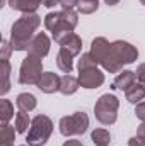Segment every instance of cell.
Returning <instances> with one entry per match:
<instances>
[{
	"label": "cell",
	"instance_id": "6da1fadb",
	"mask_svg": "<svg viewBox=\"0 0 145 146\" xmlns=\"http://www.w3.org/2000/svg\"><path fill=\"white\" fill-rule=\"evenodd\" d=\"M41 26V17L34 14H22L10 29V46L14 51H28L33 37L36 36L34 33Z\"/></svg>",
	"mask_w": 145,
	"mask_h": 146
},
{
	"label": "cell",
	"instance_id": "7a4b0ae2",
	"mask_svg": "<svg viewBox=\"0 0 145 146\" xmlns=\"http://www.w3.org/2000/svg\"><path fill=\"white\" fill-rule=\"evenodd\" d=\"M137 58H138V49L133 44L126 41H114L111 42L101 66L109 73H119L123 66L135 63Z\"/></svg>",
	"mask_w": 145,
	"mask_h": 146
},
{
	"label": "cell",
	"instance_id": "3957f363",
	"mask_svg": "<svg viewBox=\"0 0 145 146\" xmlns=\"http://www.w3.org/2000/svg\"><path fill=\"white\" fill-rule=\"evenodd\" d=\"M77 24L79 15L73 9H63L62 12H50L44 17V27L53 34L55 42H60L62 37H65L68 33H73Z\"/></svg>",
	"mask_w": 145,
	"mask_h": 146
},
{
	"label": "cell",
	"instance_id": "277c9868",
	"mask_svg": "<svg viewBox=\"0 0 145 146\" xmlns=\"http://www.w3.org/2000/svg\"><path fill=\"white\" fill-rule=\"evenodd\" d=\"M51 133H53V121L44 114H38L31 122L26 141L29 146H43L48 143Z\"/></svg>",
	"mask_w": 145,
	"mask_h": 146
},
{
	"label": "cell",
	"instance_id": "5b68a950",
	"mask_svg": "<svg viewBox=\"0 0 145 146\" xmlns=\"http://www.w3.org/2000/svg\"><path fill=\"white\" fill-rule=\"evenodd\" d=\"M118 109H119L118 97L113 94H104L97 99V102L94 106V115L101 124L111 126L118 119Z\"/></svg>",
	"mask_w": 145,
	"mask_h": 146
},
{
	"label": "cell",
	"instance_id": "8992f818",
	"mask_svg": "<svg viewBox=\"0 0 145 146\" xmlns=\"http://www.w3.org/2000/svg\"><path fill=\"white\" fill-rule=\"evenodd\" d=\"M43 58L28 54L19 68V83L21 85H38L43 76Z\"/></svg>",
	"mask_w": 145,
	"mask_h": 146
},
{
	"label": "cell",
	"instance_id": "52a82bcc",
	"mask_svg": "<svg viewBox=\"0 0 145 146\" xmlns=\"http://www.w3.org/2000/svg\"><path fill=\"white\" fill-rule=\"evenodd\" d=\"M58 127H60V134H63L65 138L80 136L89 127V115L84 110L82 112H73L72 115H65V117L60 119Z\"/></svg>",
	"mask_w": 145,
	"mask_h": 146
},
{
	"label": "cell",
	"instance_id": "ba28073f",
	"mask_svg": "<svg viewBox=\"0 0 145 146\" xmlns=\"http://www.w3.org/2000/svg\"><path fill=\"white\" fill-rule=\"evenodd\" d=\"M79 82L82 88H99L104 83V73L101 72L97 66L96 68H89V70H82L79 72Z\"/></svg>",
	"mask_w": 145,
	"mask_h": 146
},
{
	"label": "cell",
	"instance_id": "9c48e42d",
	"mask_svg": "<svg viewBox=\"0 0 145 146\" xmlns=\"http://www.w3.org/2000/svg\"><path fill=\"white\" fill-rule=\"evenodd\" d=\"M50 46H51V41H50V37L46 36L44 33H38L36 36L33 37L31 44H29L28 54H33V56L44 58V56L50 53Z\"/></svg>",
	"mask_w": 145,
	"mask_h": 146
},
{
	"label": "cell",
	"instance_id": "30bf717a",
	"mask_svg": "<svg viewBox=\"0 0 145 146\" xmlns=\"http://www.w3.org/2000/svg\"><path fill=\"white\" fill-rule=\"evenodd\" d=\"M60 83H62V78L56 73L44 72L36 87L43 94H55V92H60Z\"/></svg>",
	"mask_w": 145,
	"mask_h": 146
},
{
	"label": "cell",
	"instance_id": "8fae6325",
	"mask_svg": "<svg viewBox=\"0 0 145 146\" xmlns=\"http://www.w3.org/2000/svg\"><path fill=\"white\" fill-rule=\"evenodd\" d=\"M60 48L62 49H65V51H68L70 54H72L73 58L75 56H79L80 53H82V39L79 34H75V33H68L65 37H62L60 39Z\"/></svg>",
	"mask_w": 145,
	"mask_h": 146
},
{
	"label": "cell",
	"instance_id": "7c38bea8",
	"mask_svg": "<svg viewBox=\"0 0 145 146\" xmlns=\"http://www.w3.org/2000/svg\"><path fill=\"white\" fill-rule=\"evenodd\" d=\"M109 46H111V42H109L106 37H94L92 39V42H91V54H92V58L97 61V65H101L103 63V60H104V56H106V53H108Z\"/></svg>",
	"mask_w": 145,
	"mask_h": 146
},
{
	"label": "cell",
	"instance_id": "4fadbf2b",
	"mask_svg": "<svg viewBox=\"0 0 145 146\" xmlns=\"http://www.w3.org/2000/svg\"><path fill=\"white\" fill-rule=\"evenodd\" d=\"M135 82H137V73L132 72V70H123V72H119L116 75V78H114V82H113V88L125 92V90H128Z\"/></svg>",
	"mask_w": 145,
	"mask_h": 146
},
{
	"label": "cell",
	"instance_id": "5bb4252c",
	"mask_svg": "<svg viewBox=\"0 0 145 146\" xmlns=\"http://www.w3.org/2000/svg\"><path fill=\"white\" fill-rule=\"evenodd\" d=\"M43 0H9L12 10H19L22 14H34Z\"/></svg>",
	"mask_w": 145,
	"mask_h": 146
},
{
	"label": "cell",
	"instance_id": "9a60e30c",
	"mask_svg": "<svg viewBox=\"0 0 145 146\" xmlns=\"http://www.w3.org/2000/svg\"><path fill=\"white\" fill-rule=\"evenodd\" d=\"M79 88H80L79 78L72 76L70 73H67V75L62 76V83H60V94H62V95H67V97H68V95H73Z\"/></svg>",
	"mask_w": 145,
	"mask_h": 146
},
{
	"label": "cell",
	"instance_id": "2e32d148",
	"mask_svg": "<svg viewBox=\"0 0 145 146\" xmlns=\"http://www.w3.org/2000/svg\"><path fill=\"white\" fill-rule=\"evenodd\" d=\"M125 97H126V100L130 102V104H140L142 100L145 99V87L142 83H133L128 90H125Z\"/></svg>",
	"mask_w": 145,
	"mask_h": 146
},
{
	"label": "cell",
	"instance_id": "e0dca14e",
	"mask_svg": "<svg viewBox=\"0 0 145 146\" xmlns=\"http://www.w3.org/2000/svg\"><path fill=\"white\" fill-rule=\"evenodd\" d=\"M15 106L19 107V110L31 112V110L36 109L38 100H36V97H34L33 94L24 92V94H19V95H17V99H15Z\"/></svg>",
	"mask_w": 145,
	"mask_h": 146
},
{
	"label": "cell",
	"instance_id": "ac0fdd59",
	"mask_svg": "<svg viewBox=\"0 0 145 146\" xmlns=\"http://www.w3.org/2000/svg\"><path fill=\"white\" fill-rule=\"evenodd\" d=\"M56 66L63 73H70L73 70V56L68 51H65V49L60 48V51L56 54Z\"/></svg>",
	"mask_w": 145,
	"mask_h": 146
},
{
	"label": "cell",
	"instance_id": "d6986e66",
	"mask_svg": "<svg viewBox=\"0 0 145 146\" xmlns=\"http://www.w3.org/2000/svg\"><path fill=\"white\" fill-rule=\"evenodd\" d=\"M91 139L96 146H109L111 143V134H109L108 129L104 127H97L91 133Z\"/></svg>",
	"mask_w": 145,
	"mask_h": 146
},
{
	"label": "cell",
	"instance_id": "ffe728a7",
	"mask_svg": "<svg viewBox=\"0 0 145 146\" xmlns=\"http://www.w3.org/2000/svg\"><path fill=\"white\" fill-rule=\"evenodd\" d=\"M31 122H33V119L29 117L28 112L19 110V112L15 114V131H17V133L24 134V133L28 131V127H31Z\"/></svg>",
	"mask_w": 145,
	"mask_h": 146
},
{
	"label": "cell",
	"instance_id": "44dd1931",
	"mask_svg": "<svg viewBox=\"0 0 145 146\" xmlns=\"http://www.w3.org/2000/svg\"><path fill=\"white\" fill-rule=\"evenodd\" d=\"M2 88H0V94L5 95L9 90H10V61H2Z\"/></svg>",
	"mask_w": 145,
	"mask_h": 146
},
{
	"label": "cell",
	"instance_id": "7402d4cb",
	"mask_svg": "<svg viewBox=\"0 0 145 146\" xmlns=\"http://www.w3.org/2000/svg\"><path fill=\"white\" fill-rule=\"evenodd\" d=\"M14 117V106L10 104V100L2 99L0 100V121L2 124H9V121Z\"/></svg>",
	"mask_w": 145,
	"mask_h": 146
},
{
	"label": "cell",
	"instance_id": "603a6c76",
	"mask_svg": "<svg viewBox=\"0 0 145 146\" xmlns=\"http://www.w3.org/2000/svg\"><path fill=\"white\" fill-rule=\"evenodd\" d=\"M79 12L84 14V15H89V14H94L97 9H99V0H80L79 5H77Z\"/></svg>",
	"mask_w": 145,
	"mask_h": 146
},
{
	"label": "cell",
	"instance_id": "cb8c5ba5",
	"mask_svg": "<svg viewBox=\"0 0 145 146\" xmlns=\"http://www.w3.org/2000/svg\"><path fill=\"white\" fill-rule=\"evenodd\" d=\"M15 133L14 127L10 124H2V129H0V145H5V143H14L15 141Z\"/></svg>",
	"mask_w": 145,
	"mask_h": 146
},
{
	"label": "cell",
	"instance_id": "d4e9b609",
	"mask_svg": "<svg viewBox=\"0 0 145 146\" xmlns=\"http://www.w3.org/2000/svg\"><path fill=\"white\" fill-rule=\"evenodd\" d=\"M96 66H97V61L92 58V54H91V53H82V56H80V60H79V65H77L79 72L89 70V68H96Z\"/></svg>",
	"mask_w": 145,
	"mask_h": 146
},
{
	"label": "cell",
	"instance_id": "484cf974",
	"mask_svg": "<svg viewBox=\"0 0 145 146\" xmlns=\"http://www.w3.org/2000/svg\"><path fill=\"white\" fill-rule=\"evenodd\" d=\"M12 51H14V49H12V46H10V41L2 39V61H9Z\"/></svg>",
	"mask_w": 145,
	"mask_h": 146
},
{
	"label": "cell",
	"instance_id": "4316f807",
	"mask_svg": "<svg viewBox=\"0 0 145 146\" xmlns=\"http://www.w3.org/2000/svg\"><path fill=\"white\" fill-rule=\"evenodd\" d=\"M128 146H145V134L137 133L135 136H132L128 139Z\"/></svg>",
	"mask_w": 145,
	"mask_h": 146
},
{
	"label": "cell",
	"instance_id": "83f0119b",
	"mask_svg": "<svg viewBox=\"0 0 145 146\" xmlns=\"http://www.w3.org/2000/svg\"><path fill=\"white\" fill-rule=\"evenodd\" d=\"M135 115L145 122V102H140V104H137V107H135Z\"/></svg>",
	"mask_w": 145,
	"mask_h": 146
},
{
	"label": "cell",
	"instance_id": "f1b7e54d",
	"mask_svg": "<svg viewBox=\"0 0 145 146\" xmlns=\"http://www.w3.org/2000/svg\"><path fill=\"white\" fill-rule=\"evenodd\" d=\"M137 80H138V83H142L145 87V63L142 65H138V68H137Z\"/></svg>",
	"mask_w": 145,
	"mask_h": 146
},
{
	"label": "cell",
	"instance_id": "f546056e",
	"mask_svg": "<svg viewBox=\"0 0 145 146\" xmlns=\"http://www.w3.org/2000/svg\"><path fill=\"white\" fill-rule=\"evenodd\" d=\"M79 2H80V0H60V5H62L63 9H73V7L79 5Z\"/></svg>",
	"mask_w": 145,
	"mask_h": 146
},
{
	"label": "cell",
	"instance_id": "4dcf8cb0",
	"mask_svg": "<svg viewBox=\"0 0 145 146\" xmlns=\"http://www.w3.org/2000/svg\"><path fill=\"white\" fill-rule=\"evenodd\" d=\"M62 146H84V145H82V141H79V139H68V141H65Z\"/></svg>",
	"mask_w": 145,
	"mask_h": 146
},
{
	"label": "cell",
	"instance_id": "1f68e13d",
	"mask_svg": "<svg viewBox=\"0 0 145 146\" xmlns=\"http://www.w3.org/2000/svg\"><path fill=\"white\" fill-rule=\"evenodd\" d=\"M58 3H60V0H43V5L48 7V9H51V7H55Z\"/></svg>",
	"mask_w": 145,
	"mask_h": 146
},
{
	"label": "cell",
	"instance_id": "d6a6232c",
	"mask_svg": "<svg viewBox=\"0 0 145 146\" xmlns=\"http://www.w3.org/2000/svg\"><path fill=\"white\" fill-rule=\"evenodd\" d=\"M106 2V5H109V7H113V5H118L119 3V0H104Z\"/></svg>",
	"mask_w": 145,
	"mask_h": 146
},
{
	"label": "cell",
	"instance_id": "836d02e7",
	"mask_svg": "<svg viewBox=\"0 0 145 146\" xmlns=\"http://www.w3.org/2000/svg\"><path fill=\"white\" fill-rule=\"evenodd\" d=\"M0 146H14V143H5V145H0Z\"/></svg>",
	"mask_w": 145,
	"mask_h": 146
},
{
	"label": "cell",
	"instance_id": "e575fe53",
	"mask_svg": "<svg viewBox=\"0 0 145 146\" xmlns=\"http://www.w3.org/2000/svg\"><path fill=\"white\" fill-rule=\"evenodd\" d=\"M140 3H142V5H145V0H140Z\"/></svg>",
	"mask_w": 145,
	"mask_h": 146
},
{
	"label": "cell",
	"instance_id": "d590c367",
	"mask_svg": "<svg viewBox=\"0 0 145 146\" xmlns=\"http://www.w3.org/2000/svg\"><path fill=\"white\" fill-rule=\"evenodd\" d=\"M21 146H29V145H21Z\"/></svg>",
	"mask_w": 145,
	"mask_h": 146
}]
</instances>
